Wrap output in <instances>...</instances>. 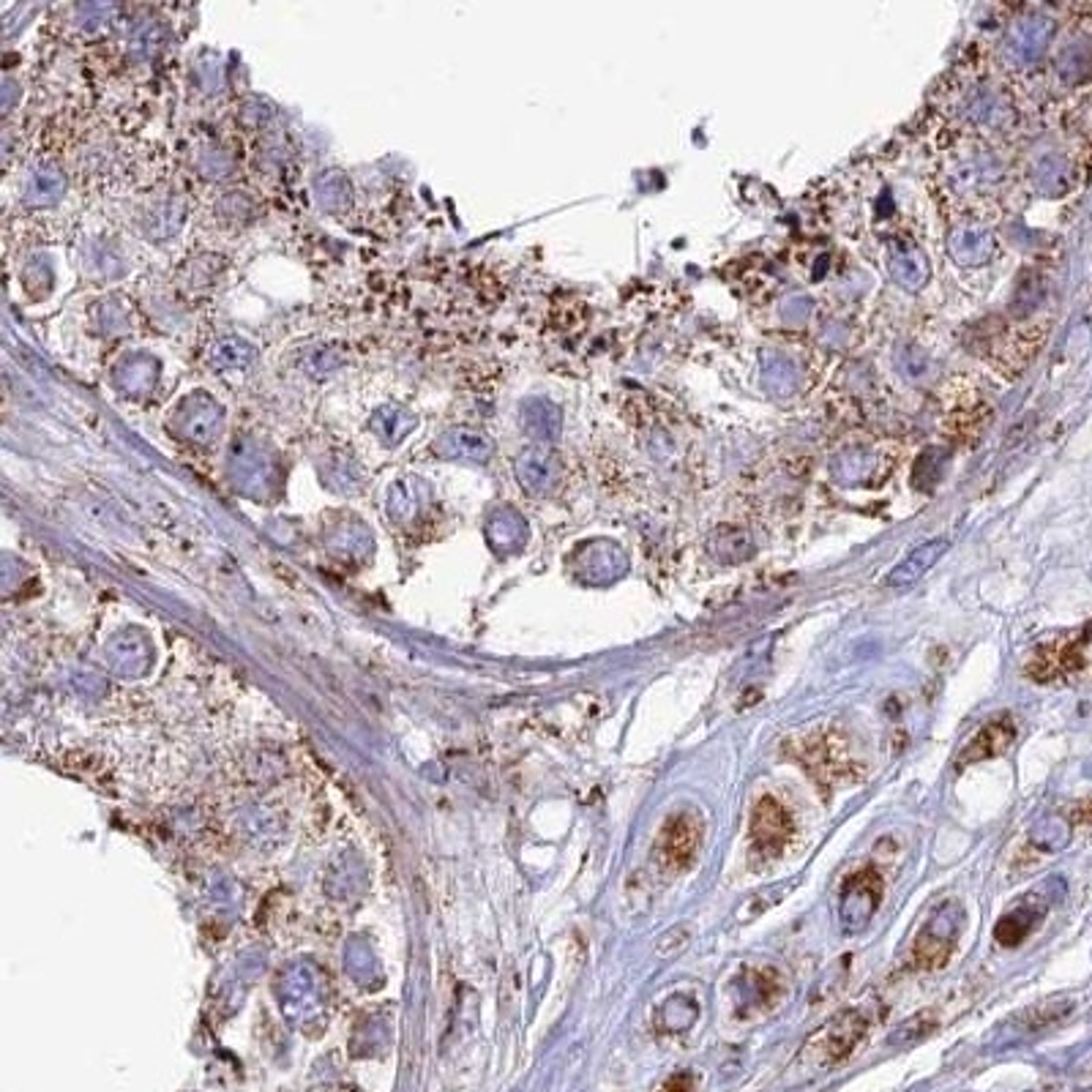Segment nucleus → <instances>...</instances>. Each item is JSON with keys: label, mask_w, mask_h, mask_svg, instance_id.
I'll use <instances>...</instances> for the list:
<instances>
[{"label": "nucleus", "mask_w": 1092, "mask_h": 1092, "mask_svg": "<svg viewBox=\"0 0 1092 1092\" xmlns=\"http://www.w3.org/2000/svg\"><path fill=\"white\" fill-rule=\"evenodd\" d=\"M964 923L967 912L959 901H943L939 907H934L932 915L926 917V923L917 932L915 943H912L910 964L923 972L943 970L953 956L956 945H959Z\"/></svg>", "instance_id": "nucleus-1"}, {"label": "nucleus", "mask_w": 1092, "mask_h": 1092, "mask_svg": "<svg viewBox=\"0 0 1092 1092\" xmlns=\"http://www.w3.org/2000/svg\"><path fill=\"white\" fill-rule=\"evenodd\" d=\"M792 757L808 770V776H812L823 790L847 784V781H855L857 770H861L857 768L855 757H852L850 746H847V741L836 730H823L814 732V735H806L801 743H795Z\"/></svg>", "instance_id": "nucleus-2"}, {"label": "nucleus", "mask_w": 1092, "mask_h": 1092, "mask_svg": "<svg viewBox=\"0 0 1092 1092\" xmlns=\"http://www.w3.org/2000/svg\"><path fill=\"white\" fill-rule=\"evenodd\" d=\"M868 1027H872V1019L863 1010H841L806 1043V1048L801 1052L803 1059L814 1063L817 1068H836L855 1054L863 1037L868 1035Z\"/></svg>", "instance_id": "nucleus-3"}, {"label": "nucleus", "mask_w": 1092, "mask_h": 1092, "mask_svg": "<svg viewBox=\"0 0 1092 1092\" xmlns=\"http://www.w3.org/2000/svg\"><path fill=\"white\" fill-rule=\"evenodd\" d=\"M883 874L874 866L850 874L839 888V923L844 934H857L874 921L883 904Z\"/></svg>", "instance_id": "nucleus-4"}, {"label": "nucleus", "mask_w": 1092, "mask_h": 1092, "mask_svg": "<svg viewBox=\"0 0 1092 1092\" xmlns=\"http://www.w3.org/2000/svg\"><path fill=\"white\" fill-rule=\"evenodd\" d=\"M705 839V823L697 812H675L661 828L656 841V857L672 874L688 872L699 855Z\"/></svg>", "instance_id": "nucleus-5"}, {"label": "nucleus", "mask_w": 1092, "mask_h": 1092, "mask_svg": "<svg viewBox=\"0 0 1092 1092\" xmlns=\"http://www.w3.org/2000/svg\"><path fill=\"white\" fill-rule=\"evenodd\" d=\"M1087 667V634H1068L1041 645L1027 664V675L1041 686L1068 683Z\"/></svg>", "instance_id": "nucleus-6"}, {"label": "nucleus", "mask_w": 1092, "mask_h": 1092, "mask_svg": "<svg viewBox=\"0 0 1092 1092\" xmlns=\"http://www.w3.org/2000/svg\"><path fill=\"white\" fill-rule=\"evenodd\" d=\"M748 836H752L754 855L763 857V861H776L787 850L792 836H795V823H792L790 808L773 795L759 797L752 812Z\"/></svg>", "instance_id": "nucleus-7"}, {"label": "nucleus", "mask_w": 1092, "mask_h": 1092, "mask_svg": "<svg viewBox=\"0 0 1092 1092\" xmlns=\"http://www.w3.org/2000/svg\"><path fill=\"white\" fill-rule=\"evenodd\" d=\"M784 981L776 970L768 967H743L735 977H732V999L741 1016L746 1013H765L779 1005L784 997Z\"/></svg>", "instance_id": "nucleus-8"}, {"label": "nucleus", "mask_w": 1092, "mask_h": 1092, "mask_svg": "<svg viewBox=\"0 0 1092 1092\" xmlns=\"http://www.w3.org/2000/svg\"><path fill=\"white\" fill-rule=\"evenodd\" d=\"M1013 741H1016V721L1010 719L1008 713L997 716V719L986 721V724L972 735V741L961 748L959 759H956V768L999 757V754H1005L1010 746H1013Z\"/></svg>", "instance_id": "nucleus-9"}, {"label": "nucleus", "mask_w": 1092, "mask_h": 1092, "mask_svg": "<svg viewBox=\"0 0 1092 1092\" xmlns=\"http://www.w3.org/2000/svg\"><path fill=\"white\" fill-rule=\"evenodd\" d=\"M1048 901L1041 893H1030L1021 899L1010 912H1005L994 926V939L1005 948H1019L1027 937L1037 928V923L1046 917Z\"/></svg>", "instance_id": "nucleus-10"}, {"label": "nucleus", "mask_w": 1092, "mask_h": 1092, "mask_svg": "<svg viewBox=\"0 0 1092 1092\" xmlns=\"http://www.w3.org/2000/svg\"><path fill=\"white\" fill-rule=\"evenodd\" d=\"M948 547H950V541L943 536L932 538V541L915 547V550H912L910 555H907L904 561H901L899 566H896L893 572L888 574L885 585H888V588H896V590H904V588H910V585H915L917 579H923L934 566H937V561L945 555V552H948Z\"/></svg>", "instance_id": "nucleus-11"}, {"label": "nucleus", "mask_w": 1092, "mask_h": 1092, "mask_svg": "<svg viewBox=\"0 0 1092 1092\" xmlns=\"http://www.w3.org/2000/svg\"><path fill=\"white\" fill-rule=\"evenodd\" d=\"M888 271L904 290H921L928 279V265L915 243L896 241L888 249Z\"/></svg>", "instance_id": "nucleus-12"}, {"label": "nucleus", "mask_w": 1092, "mask_h": 1092, "mask_svg": "<svg viewBox=\"0 0 1092 1092\" xmlns=\"http://www.w3.org/2000/svg\"><path fill=\"white\" fill-rule=\"evenodd\" d=\"M948 249L959 265H983L988 263V257H992L994 238L992 232L983 230V227L967 225L950 232Z\"/></svg>", "instance_id": "nucleus-13"}, {"label": "nucleus", "mask_w": 1092, "mask_h": 1092, "mask_svg": "<svg viewBox=\"0 0 1092 1092\" xmlns=\"http://www.w3.org/2000/svg\"><path fill=\"white\" fill-rule=\"evenodd\" d=\"M708 550L719 563L735 566L754 555V538L746 527H716L708 538Z\"/></svg>", "instance_id": "nucleus-14"}, {"label": "nucleus", "mask_w": 1092, "mask_h": 1092, "mask_svg": "<svg viewBox=\"0 0 1092 1092\" xmlns=\"http://www.w3.org/2000/svg\"><path fill=\"white\" fill-rule=\"evenodd\" d=\"M516 476H519V483L530 492H543L547 487H552L557 476L555 467V456L550 451L543 448H527L525 454L516 459Z\"/></svg>", "instance_id": "nucleus-15"}, {"label": "nucleus", "mask_w": 1092, "mask_h": 1092, "mask_svg": "<svg viewBox=\"0 0 1092 1092\" xmlns=\"http://www.w3.org/2000/svg\"><path fill=\"white\" fill-rule=\"evenodd\" d=\"M879 461L883 459L872 448L855 445L833 456V476H839L841 483H868L879 472Z\"/></svg>", "instance_id": "nucleus-16"}, {"label": "nucleus", "mask_w": 1092, "mask_h": 1092, "mask_svg": "<svg viewBox=\"0 0 1092 1092\" xmlns=\"http://www.w3.org/2000/svg\"><path fill=\"white\" fill-rule=\"evenodd\" d=\"M697 1010H699L697 1003H694L688 994H675V997L667 999L664 1008H661V1024L675 1016V1021L670 1024V1032H683L694 1024V1019H697Z\"/></svg>", "instance_id": "nucleus-17"}, {"label": "nucleus", "mask_w": 1092, "mask_h": 1092, "mask_svg": "<svg viewBox=\"0 0 1092 1092\" xmlns=\"http://www.w3.org/2000/svg\"><path fill=\"white\" fill-rule=\"evenodd\" d=\"M525 423L532 434H538V437L543 440H552L557 434V429H561V416H557L555 407L547 405V401H532L530 410H527L525 416Z\"/></svg>", "instance_id": "nucleus-18"}, {"label": "nucleus", "mask_w": 1092, "mask_h": 1092, "mask_svg": "<svg viewBox=\"0 0 1092 1092\" xmlns=\"http://www.w3.org/2000/svg\"><path fill=\"white\" fill-rule=\"evenodd\" d=\"M448 443L454 445L456 456H465V459H476L483 461L489 456V443L483 434L478 432H467V429H459V432L448 434Z\"/></svg>", "instance_id": "nucleus-19"}, {"label": "nucleus", "mask_w": 1092, "mask_h": 1092, "mask_svg": "<svg viewBox=\"0 0 1092 1092\" xmlns=\"http://www.w3.org/2000/svg\"><path fill=\"white\" fill-rule=\"evenodd\" d=\"M659 1092H697V1076H694L692 1070H681V1073L670 1076V1079L659 1087Z\"/></svg>", "instance_id": "nucleus-20"}]
</instances>
